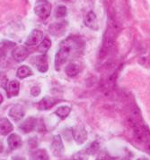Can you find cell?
Listing matches in <instances>:
<instances>
[{
    "instance_id": "obj_12",
    "label": "cell",
    "mask_w": 150,
    "mask_h": 160,
    "mask_svg": "<svg viewBox=\"0 0 150 160\" xmlns=\"http://www.w3.org/2000/svg\"><path fill=\"white\" fill-rule=\"evenodd\" d=\"M84 22H85V26L90 28L91 30H94V31H97L98 30L97 17H96V14L93 11H90L85 14Z\"/></svg>"
},
{
    "instance_id": "obj_24",
    "label": "cell",
    "mask_w": 150,
    "mask_h": 160,
    "mask_svg": "<svg viewBox=\"0 0 150 160\" xmlns=\"http://www.w3.org/2000/svg\"><path fill=\"white\" fill-rule=\"evenodd\" d=\"M40 94V88L39 86H33L31 89V95L33 97H38Z\"/></svg>"
},
{
    "instance_id": "obj_14",
    "label": "cell",
    "mask_w": 150,
    "mask_h": 160,
    "mask_svg": "<svg viewBox=\"0 0 150 160\" xmlns=\"http://www.w3.org/2000/svg\"><path fill=\"white\" fill-rule=\"evenodd\" d=\"M7 143L11 149H17L22 146L23 141H22V138L20 137V135L13 133V134L9 135V137L7 139Z\"/></svg>"
},
{
    "instance_id": "obj_9",
    "label": "cell",
    "mask_w": 150,
    "mask_h": 160,
    "mask_svg": "<svg viewBox=\"0 0 150 160\" xmlns=\"http://www.w3.org/2000/svg\"><path fill=\"white\" fill-rule=\"evenodd\" d=\"M8 114H9V116L13 119V121L19 122L24 116V109L21 105H16L11 108Z\"/></svg>"
},
{
    "instance_id": "obj_3",
    "label": "cell",
    "mask_w": 150,
    "mask_h": 160,
    "mask_svg": "<svg viewBox=\"0 0 150 160\" xmlns=\"http://www.w3.org/2000/svg\"><path fill=\"white\" fill-rule=\"evenodd\" d=\"M51 9L52 7L50 2L47 0H40L34 6V13L39 18L45 20L51 15Z\"/></svg>"
},
{
    "instance_id": "obj_7",
    "label": "cell",
    "mask_w": 150,
    "mask_h": 160,
    "mask_svg": "<svg viewBox=\"0 0 150 160\" xmlns=\"http://www.w3.org/2000/svg\"><path fill=\"white\" fill-rule=\"evenodd\" d=\"M72 135L78 144H84L87 140V132L83 126H78L73 129Z\"/></svg>"
},
{
    "instance_id": "obj_16",
    "label": "cell",
    "mask_w": 150,
    "mask_h": 160,
    "mask_svg": "<svg viewBox=\"0 0 150 160\" xmlns=\"http://www.w3.org/2000/svg\"><path fill=\"white\" fill-rule=\"evenodd\" d=\"M65 22H58V23H54L51 24L49 27V31L50 32L54 35V36H59L61 35L64 31H65L66 28V23H64Z\"/></svg>"
},
{
    "instance_id": "obj_2",
    "label": "cell",
    "mask_w": 150,
    "mask_h": 160,
    "mask_svg": "<svg viewBox=\"0 0 150 160\" xmlns=\"http://www.w3.org/2000/svg\"><path fill=\"white\" fill-rule=\"evenodd\" d=\"M115 32H116V27L113 26L112 23H111V25L109 24L108 29L106 30L104 33V40H103V46H102V49L100 52V58H104L114 45Z\"/></svg>"
},
{
    "instance_id": "obj_17",
    "label": "cell",
    "mask_w": 150,
    "mask_h": 160,
    "mask_svg": "<svg viewBox=\"0 0 150 160\" xmlns=\"http://www.w3.org/2000/svg\"><path fill=\"white\" fill-rule=\"evenodd\" d=\"M32 74H33V71L31 70V68L29 66H26V65L20 66L16 72V76L19 79H24Z\"/></svg>"
},
{
    "instance_id": "obj_4",
    "label": "cell",
    "mask_w": 150,
    "mask_h": 160,
    "mask_svg": "<svg viewBox=\"0 0 150 160\" xmlns=\"http://www.w3.org/2000/svg\"><path fill=\"white\" fill-rule=\"evenodd\" d=\"M51 148L53 155L55 157H58V158L62 157V155L64 154L65 148H64V144H63V141H62L60 135H55L53 137Z\"/></svg>"
},
{
    "instance_id": "obj_10",
    "label": "cell",
    "mask_w": 150,
    "mask_h": 160,
    "mask_svg": "<svg viewBox=\"0 0 150 160\" xmlns=\"http://www.w3.org/2000/svg\"><path fill=\"white\" fill-rule=\"evenodd\" d=\"M19 90L20 82L18 81L14 80V81H11V82H7L6 91H7V95L8 98L17 96L19 94Z\"/></svg>"
},
{
    "instance_id": "obj_15",
    "label": "cell",
    "mask_w": 150,
    "mask_h": 160,
    "mask_svg": "<svg viewBox=\"0 0 150 160\" xmlns=\"http://www.w3.org/2000/svg\"><path fill=\"white\" fill-rule=\"evenodd\" d=\"M13 124L7 118H1L0 120V132L1 135H7L13 131Z\"/></svg>"
},
{
    "instance_id": "obj_19",
    "label": "cell",
    "mask_w": 150,
    "mask_h": 160,
    "mask_svg": "<svg viewBox=\"0 0 150 160\" xmlns=\"http://www.w3.org/2000/svg\"><path fill=\"white\" fill-rule=\"evenodd\" d=\"M79 66L76 64H69L68 65H67L65 69L66 74L70 78L76 77L79 73Z\"/></svg>"
},
{
    "instance_id": "obj_13",
    "label": "cell",
    "mask_w": 150,
    "mask_h": 160,
    "mask_svg": "<svg viewBox=\"0 0 150 160\" xmlns=\"http://www.w3.org/2000/svg\"><path fill=\"white\" fill-rule=\"evenodd\" d=\"M34 64L36 65L38 71L41 73H44L49 70V64H48V60H47V57L45 56V54L40 55L39 57H36Z\"/></svg>"
},
{
    "instance_id": "obj_27",
    "label": "cell",
    "mask_w": 150,
    "mask_h": 160,
    "mask_svg": "<svg viewBox=\"0 0 150 160\" xmlns=\"http://www.w3.org/2000/svg\"><path fill=\"white\" fill-rule=\"evenodd\" d=\"M65 1H70V0H65Z\"/></svg>"
},
{
    "instance_id": "obj_20",
    "label": "cell",
    "mask_w": 150,
    "mask_h": 160,
    "mask_svg": "<svg viewBox=\"0 0 150 160\" xmlns=\"http://www.w3.org/2000/svg\"><path fill=\"white\" fill-rule=\"evenodd\" d=\"M32 159L35 160H48L50 159V157L47 153V151L44 149H37L33 151L31 155Z\"/></svg>"
},
{
    "instance_id": "obj_6",
    "label": "cell",
    "mask_w": 150,
    "mask_h": 160,
    "mask_svg": "<svg viewBox=\"0 0 150 160\" xmlns=\"http://www.w3.org/2000/svg\"><path fill=\"white\" fill-rule=\"evenodd\" d=\"M29 56V50L24 46H18L12 51V57L18 63L24 61Z\"/></svg>"
},
{
    "instance_id": "obj_5",
    "label": "cell",
    "mask_w": 150,
    "mask_h": 160,
    "mask_svg": "<svg viewBox=\"0 0 150 160\" xmlns=\"http://www.w3.org/2000/svg\"><path fill=\"white\" fill-rule=\"evenodd\" d=\"M43 39V32L40 30H33L29 34L25 40V45L28 47H35L40 44Z\"/></svg>"
},
{
    "instance_id": "obj_11",
    "label": "cell",
    "mask_w": 150,
    "mask_h": 160,
    "mask_svg": "<svg viewBox=\"0 0 150 160\" xmlns=\"http://www.w3.org/2000/svg\"><path fill=\"white\" fill-rule=\"evenodd\" d=\"M36 124H37V120L34 117L31 116V117H28L24 122L21 123L19 128L24 133H29L35 129Z\"/></svg>"
},
{
    "instance_id": "obj_8",
    "label": "cell",
    "mask_w": 150,
    "mask_h": 160,
    "mask_svg": "<svg viewBox=\"0 0 150 160\" xmlns=\"http://www.w3.org/2000/svg\"><path fill=\"white\" fill-rule=\"evenodd\" d=\"M59 102H60L59 99L55 98H49V97L43 98L37 104V108L39 109V110H41V111H43V110H49V109L52 108L53 107Z\"/></svg>"
},
{
    "instance_id": "obj_18",
    "label": "cell",
    "mask_w": 150,
    "mask_h": 160,
    "mask_svg": "<svg viewBox=\"0 0 150 160\" xmlns=\"http://www.w3.org/2000/svg\"><path fill=\"white\" fill-rule=\"evenodd\" d=\"M71 112V108L69 106H62L55 111V115L59 116L60 119L67 118Z\"/></svg>"
},
{
    "instance_id": "obj_1",
    "label": "cell",
    "mask_w": 150,
    "mask_h": 160,
    "mask_svg": "<svg viewBox=\"0 0 150 160\" xmlns=\"http://www.w3.org/2000/svg\"><path fill=\"white\" fill-rule=\"evenodd\" d=\"M81 40L76 37H68L65 38L59 46V51L55 56V68L59 71L60 67L65 64L69 57L81 49Z\"/></svg>"
},
{
    "instance_id": "obj_26",
    "label": "cell",
    "mask_w": 150,
    "mask_h": 160,
    "mask_svg": "<svg viewBox=\"0 0 150 160\" xmlns=\"http://www.w3.org/2000/svg\"><path fill=\"white\" fill-rule=\"evenodd\" d=\"M2 46H6L7 48H13L15 47V43L14 42H11V41H7V40H3L1 42Z\"/></svg>"
},
{
    "instance_id": "obj_25",
    "label": "cell",
    "mask_w": 150,
    "mask_h": 160,
    "mask_svg": "<svg viewBox=\"0 0 150 160\" xmlns=\"http://www.w3.org/2000/svg\"><path fill=\"white\" fill-rule=\"evenodd\" d=\"M28 144H29V147L36 148L37 147V144H38V141H37V139L35 137H33V138L29 139Z\"/></svg>"
},
{
    "instance_id": "obj_21",
    "label": "cell",
    "mask_w": 150,
    "mask_h": 160,
    "mask_svg": "<svg viewBox=\"0 0 150 160\" xmlns=\"http://www.w3.org/2000/svg\"><path fill=\"white\" fill-rule=\"evenodd\" d=\"M51 47V41L49 38H45L42 39V41L38 46V50L42 54H45L50 49Z\"/></svg>"
},
{
    "instance_id": "obj_22",
    "label": "cell",
    "mask_w": 150,
    "mask_h": 160,
    "mask_svg": "<svg viewBox=\"0 0 150 160\" xmlns=\"http://www.w3.org/2000/svg\"><path fill=\"white\" fill-rule=\"evenodd\" d=\"M67 7L65 6H59L55 10V15L57 18L64 17L67 15Z\"/></svg>"
},
{
    "instance_id": "obj_23",
    "label": "cell",
    "mask_w": 150,
    "mask_h": 160,
    "mask_svg": "<svg viewBox=\"0 0 150 160\" xmlns=\"http://www.w3.org/2000/svg\"><path fill=\"white\" fill-rule=\"evenodd\" d=\"M98 149H99V144H98L97 141H94V142H93L91 143L88 148H86V153L89 154V155H93V154H94L96 151H97Z\"/></svg>"
}]
</instances>
